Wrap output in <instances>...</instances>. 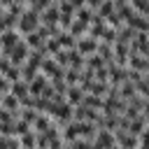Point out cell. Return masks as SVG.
I'll list each match as a JSON object with an SVG mask.
<instances>
[{"label":"cell","instance_id":"1","mask_svg":"<svg viewBox=\"0 0 149 149\" xmlns=\"http://www.w3.org/2000/svg\"><path fill=\"white\" fill-rule=\"evenodd\" d=\"M40 23H42V19H40V14H35V12H26V14H21V19H19V26H16V30L26 37V35H30V33H35L37 28H40Z\"/></svg>","mask_w":149,"mask_h":149},{"label":"cell","instance_id":"2","mask_svg":"<svg viewBox=\"0 0 149 149\" xmlns=\"http://www.w3.org/2000/svg\"><path fill=\"white\" fill-rule=\"evenodd\" d=\"M21 40H23V35H21L16 28H14V30H5V33H2V40H0V51H2V56L9 58L12 49H14Z\"/></svg>","mask_w":149,"mask_h":149},{"label":"cell","instance_id":"3","mask_svg":"<svg viewBox=\"0 0 149 149\" xmlns=\"http://www.w3.org/2000/svg\"><path fill=\"white\" fill-rule=\"evenodd\" d=\"M28 56H30V47L26 44V40H21V42L12 49V54H9V63L16 65V68H23L26 61H28Z\"/></svg>","mask_w":149,"mask_h":149},{"label":"cell","instance_id":"4","mask_svg":"<svg viewBox=\"0 0 149 149\" xmlns=\"http://www.w3.org/2000/svg\"><path fill=\"white\" fill-rule=\"evenodd\" d=\"M98 44H100V40H95V37H91L88 33L84 35V37H79L77 40V51L81 54V56H93L95 51H98Z\"/></svg>","mask_w":149,"mask_h":149},{"label":"cell","instance_id":"5","mask_svg":"<svg viewBox=\"0 0 149 149\" xmlns=\"http://www.w3.org/2000/svg\"><path fill=\"white\" fill-rule=\"evenodd\" d=\"M107 72H109V86H114V88H119L123 81H128V68L112 63V65H107Z\"/></svg>","mask_w":149,"mask_h":149},{"label":"cell","instance_id":"6","mask_svg":"<svg viewBox=\"0 0 149 149\" xmlns=\"http://www.w3.org/2000/svg\"><path fill=\"white\" fill-rule=\"evenodd\" d=\"M40 19H42V26L56 28V26H58V21H61V9H58V0H56V2H49V7L44 9V14H42Z\"/></svg>","mask_w":149,"mask_h":149},{"label":"cell","instance_id":"7","mask_svg":"<svg viewBox=\"0 0 149 149\" xmlns=\"http://www.w3.org/2000/svg\"><path fill=\"white\" fill-rule=\"evenodd\" d=\"M128 70L140 72V74H147V72H149V61H147V56H142V54H137V51H130V56H128Z\"/></svg>","mask_w":149,"mask_h":149},{"label":"cell","instance_id":"8","mask_svg":"<svg viewBox=\"0 0 149 149\" xmlns=\"http://www.w3.org/2000/svg\"><path fill=\"white\" fill-rule=\"evenodd\" d=\"M28 86H30V95H33V98H42V93H44L47 86H49V77H44V74L40 72Z\"/></svg>","mask_w":149,"mask_h":149},{"label":"cell","instance_id":"9","mask_svg":"<svg viewBox=\"0 0 149 149\" xmlns=\"http://www.w3.org/2000/svg\"><path fill=\"white\" fill-rule=\"evenodd\" d=\"M84 88L81 86H70L68 88V93H65V102L68 105H72V107H79L81 102H84Z\"/></svg>","mask_w":149,"mask_h":149},{"label":"cell","instance_id":"10","mask_svg":"<svg viewBox=\"0 0 149 149\" xmlns=\"http://www.w3.org/2000/svg\"><path fill=\"white\" fill-rule=\"evenodd\" d=\"M130 51H137V54L147 56V54H149V35H147V33H137V37H135L133 44H130Z\"/></svg>","mask_w":149,"mask_h":149},{"label":"cell","instance_id":"11","mask_svg":"<svg viewBox=\"0 0 149 149\" xmlns=\"http://www.w3.org/2000/svg\"><path fill=\"white\" fill-rule=\"evenodd\" d=\"M93 142H98L102 149H112V147H116V140H114V133H112V130H98V135H95Z\"/></svg>","mask_w":149,"mask_h":149},{"label":"cell","instance_id":"12","mask_svg":"<svg viewBox=\"0 0 149 149\" xmlns=\"http://www.w3.org/2000/svg\"><path fill=\"white\" fill-rule=\"evenodd\" d=\"M126 26H130V28H133V30H137V33H147V28H149V16H144V14H137V12H135V16H133Z\"/></svg>","mask_w":149,"mask_h":149},{"label":"cell","instance_id":"13","mask_svg":"<svg viewBox=\"0 0 149 149\" xmlns=\"http://www.w3.org/2000/svg\"><path fill=\"white\" fill-rule=\"evenodd\" d=\"M9 93H12V95H16V98L23 102V100L30 95V86H28L23 79H19V81H14V84H12V91H9Z\"/></svg>","mask_w":149,"mask_h":149},{"label":"cell","instance_id":"14","mask_svg":"<svg viewBox=\"0 0 149 149\" xmlns=\"http://www.w3.org/2000/svg\"><path fill=\"white\" fill-rule=\"evenodd\" d=\"M54 126V121H51V116H47V114H40L37 119H35V123H33V133H37V135H42V133H47L49 128Z\"/></svg>","mask_w":149,"mask_h":149},{"label":"cell","instance_id":"15","mask_svg":"<svg viewBox=\"0 0 149 149\" xmlns=\"http://www.w3.org/2000/svg\"><path fill=\"white\" fill-rule=\"evenodd\" d=\"M135 95H137V91H135V84H133V81H123V84L119 86V98H121L123 102H130Z\"/></svg>","mask_w":149,"mask_h":149},{"label":"cell","instance_id":"16","mask_svg":"<svg viewBox=\"0 0 149 149\" xmlns=\"http://www.w3.org/2000/svg\"><path fill=\"white\" fill-rule=\"evenodd\" d=\"M102 61H105V65H112L114 63V47H109V44H105V42H100L98 44V51H95Z\"/></svg>","mask_w":149,"mask_h":149},{"label":"cell","instance_id":"17","mask_svg":"<svg viewBox=\"0 0 149 149\" xmlns=\"http://www.w3.org/2000/svg\"><path fill=\"white\" fill-rule=\"evenodd\" d=\"M144 130H147V119L140 114L137 119H133V121H130V128H128V133H130V135H135V137H140Z\"/></svg>","mask_w":149,"mask_h":149},{"label":"cell","instance_id":"18","mask_svg":"<svg viewBox=\"0 0 149 149\" xmlns=\"http://www.w3.org/2000/svg\"><path fill=\"white\" fill-rule=\"evenodd\" d=\"M107 65H105V61L98 56V54H93V56H86V70H91V72H100V70H105Z\"/></svg>","mask_w":149,"mask_h":149},{"label":"cell","instance_id":"19","mask_svg":"<svg viewBox=\"0 0 149 149\" xmlns=\"http://www.w3.org/2000/svg\"><path fill=\"white\" fill-rule=\"evenodd\" d=\"M116 9H114V0H102L100 5H98V9H95V14L98 16H102V19H107L109 14H114Z\"/></svg>","mask_w":149,"mask_h":149},{"label":"cell","instance_id":"20","mask_svg":"<svg viewBox=\"0 0 149 149\" xmlns=\"http://www.w3.org/2000/svg\"><path fill=\"white\" fill-rule=\"evenodd\" d=\"M135 37H137V30H133L130 26H123V28L119 30V37H116V40H119V42H126V44H133Z\"/></svg>","mask_w":149,"mask_h":149},{"label":"cell","instance_id":"21","mask_svg":"<svg viewBox=\"0 0 149 149\" xmlns=\"http://www.w3.org/2000/svg\"><path fill=\"white\" fill-rule=\"evenodd\" d=\"M58 42H61V49H68V51L77 47V40H74V37H72L68 30H61V35H58Z\"/></svg>","mask_w":149,"mask_h":149},{"label":"cell","instance_id":"22","mask_svg":"<svg viewBox=\"0 0 149 149\" xmlns=\"http://www.w3.org/2000/svg\"><path fill=\"white\" fill-rule=\"evenodd\" d=\"M79 81H81V70L68 68V70H65V84H68V86H79Z\"/></svg>","mask_w":149,"mask_h":149},{"label":"cell","instance_id":"23","mask_svg":"<svg viewBox=\"0 0 149 149\" xmlns=\"http://www.w3.org/2000/svg\"><path fill=\"white\" fill-rule=\"evenodd\" d=\"M84 107H88V109H102V98H98V95H93V93H86L84 95V102H81Z\"/></svg>","mask_w":149,"mask_h":149},{"label":"cell","instance_id":"24","mask_svg":"<svg viewBox=\"0 0 149 149\" xmlns=\"http://www.w3.org/2000/svg\"><path fill=\"white\" fill-rule=\"evenodd\" d=\"M19 142H21V149H35L37 147V133H26V135H21L19 137Z\"/></svg>","mask_w":149,"mask_h":149},{"label":"cell","instance_id":"25","mask_svg":"<svg viewBox=\"0 0 149 149\" xmlns=\"http://www.w3.org/2000/svg\"><path fill=\"white\" fill-rule=\"evenodd\" d=\"M116 37H119V30H114V28H105V33H102V37H100V42H105V44H109V47H114L116 44Z\"/></svg>","mask_w":149,"mask_h":149},{"label":"cell","instance_id":"26","mask_svg":"<svg viewBox=\"0 0 149 149\" xmlns=\"http://www.w3.org/2000/svg\"><path fill=\"white\" fill-rule=\"evenodd\" d=\"M40 116V112H35V109H30V107H21V114H19V119L21 121H26V123H35V119Z\"/></svg>","mask_w":149,"mask_h":149},{"label":"cell","instance_id":"27","mask_svg":"<svg viewBox=\"0 0 149 149\" xmlns=\"http://www.w3.org/2000/svg\"><path fill=\"white\" fill-rule=\"evenodd\" d=\"M44 49H47L49 56H56V54L61 51V42H58V37H49V40L44 42Z\"/></svg>","mask_w":149,"mask_h":149},{"label":"cell","instance_id":"28","mask_svg":"<svg viewBox=\"0 0 149 149\" xmlns=\"http://www.w3.org/2000/svg\"><path fill=\"white\" fill-rule=\"evenodd\" d=\"M33 130V126L30 123H26V121H14V133H16V137H21V135H26V133H30Z\"/></svg>","mask_w":149,"mask_h":149},{"label":"cell","instance_id":"29","mask_svg":"<svg viewBox=\"0 0 149 149\" xmlns=\"http://www.w3.org/2000/svg\"><path fill=\"white\" fill-rule=\"evenodd\" d=\"M2 77H7V79L14 84V81H19V79H21V68H16V65H9V68H7V72H5Z\"/></svg>","mask_w":149,"mask_h":149},{"label":"cell","instance_id":"30","mask_svg":"<svg viewBox=\"0 0 149 149\" xmlns=\"http://www.w3.org/2000/svg\"><path fill=\"white\" fill-rule=\"evenodd\" d=\"M135 91H137V95H142V98L147 100V98H149V81H147V79L142 77V79H140V81L135 84Z\"/></svg>","mask_w":149,"mask_h":149},{"label":"cell","instance_id":"31","mask_svg":"<svg viewBox=\"0 0 149 149\" xmlns=\"http://www.w3.org/2000/svg\"><path fill=\"white\" fill-rule=\"evenodd\" d=\"M0 135H5V137H16L14 123H0Z\"/></svg>","mask_w":149,"mask_h":149},{"label":"cell","instance_id":"32","mask_svg":"<svg viewBox=\"0 0 149 149\" xmlns=\"http://www.w3.org/2000/svg\"><path fill=\"white\" fill-rule=\"evenodd\" d=\"M14 121H16V116L12 112H7V109L0 107V123H14Z\"/></svg>","mask_w":149,"mask_h":149},{"label":"cell","instance_id":"33","mask_svg":"<svg viewBox=\"0 0 149 149\" xmlns=\"http://www.w3.org/2000/svg\"><path fill=\"white\" fill-rule=\"evenodd\" d=\"M70 149H91V142H88V140H81V137H79V140H74V142L70 144Z\"/></svg>","mask_w":149,"mask_h":149},{"label":"cell","instance_id":"34","mask_svg":"<svg viewBox=\"0 0 149 149\" xmlns=\"http://www.w3.org/2000/svg\"><path fill=\"white\" fill-rule=\"evenodd\" d=\"M0 91H2V93H9V91H12V81H9L7 77H2V74H0Z\"/></svg>","mask_w":149,"mask_h":149},{"label":"cell","instance_id":"35","mask_svg":"<svg viewBox=\"0 0 149 149\" xmlns=\"http://www.w3.org/2000/svg\"><path fill=\"white\" fill-rule=\"evenodd\" d=\"M9 65H12V63H9V58H5V56H2V58H0V74H5Z\"/></svg>","mask_w":149,"mask_h":149},{"label":"cell","instance_id":"36","mask_svg":"<svg viewBox=\"0 0 149 149\" xmlns=\"http://www.w3.org/2000/svg\"><path fill=\"white\" fill-rule=\"evenodd\" d=\"M142 114H149V98H147V102H144V112Z\"/></svg>","mask_w":149,"mask_h":149},{"label":"cell","instance_id":"37","mask_svg":"<svg viewBox=\"0 0 149 149\" xmlns=\"http://www.w3.org/2000/svg\"><path fill=\"white\" fill-rule=\"evenodd\" d=\"M91 149H102V147H100L98 142H91Z\"/></svg>","mask_w":149,"mask_h":149},{"label":"cell","instance_id":"38","mask_svg":"<svg viewBox=\"0 0 149 149\" xmlns=\"http://www.w3.org/2000/svg\"><path fill=\"white\" fill-rule=\"evenodd\" d=\"M142 116H144V119H147V128H149V114H142Z\"/></svg>","mask_w":149,"mask_h":149},{"label":"cell","instance_id":"39","mask_svg":"<svg viewBox=\"0 0 149 149\" xmlns=\"http://www.w3.org/2000/svg\"><path fill=\"white\" fill-rule=\"evenodd\" d=\"M5 95H7V93H2V91H0V102H2V98H5Z\"/></svg>","mask_w":149,"mask_h":149},{"label":"cell","instance_id":"40","mask_svg":"<svg viewBox=\"0 0 149 149\" xmlns=\"http://www.w3.org/2000/svg\"><path fill=\"white\" fill-rule=\"evenodd\" d=\"M2 33H5V30H0V40H2Z\"/></svg>","mask_w":149,"mask_h":149},{"label":"cell","instance_id":"41","mask_svg":"<svg viewBox=\"0 0 149 149\" xmlns=\"http://www.w3.org/2000/svg\"><path fill=\"white\" fill-rule=\"evenodd\" d=\"M147 61H149V54H147Z\"/></svg>","mask_w":149,"mask_h":149}]
</instances>
